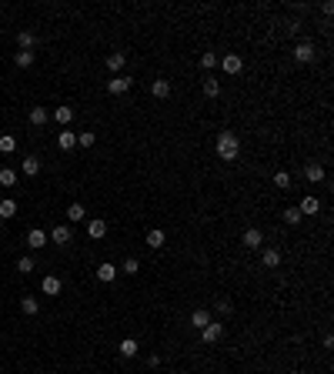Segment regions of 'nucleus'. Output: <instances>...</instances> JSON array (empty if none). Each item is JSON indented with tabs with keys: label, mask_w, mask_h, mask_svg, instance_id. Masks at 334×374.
Instances as JSON below:
<instances>
[{
	"label": "nucleus",
	"mask_w": 334,
	"mask_h": 374,
	"mask_svg": "<svg viewBox=\"0 0 334 374\" xmlns=\"http://www.w3.org/2000/svg\"><path fill=\"white\" fill-rule=\"evenodd\" d=\"M50 241H54V244H60V247H67L74 241V234H71V227H64V224H60V227H54V231H50Z\"/></svg>",
	"instance_id": "8"
},
{
	"label": "nucleus",
	"mask_w": 334,
	"mask_h": 374,
	"mask_svg": "<svg viewBox=\"0 0 334 374\" xmlns=\"http://www.w3.org/2000/svg\"><path fill=\"white\" fill-rule=\"evenodd\" d=\"M17 214V200H0V221Z\"/></svg>",
	"instance_id": "29"
},
{
	"label": "nucleus",
	"mask_w": 334,
	"mask_h": 374,
	"mask_svg": "<svg viewBox=\"0 0 334 374\" xmlns=\"http://www.w3.org/2000/svg\"><path fill=\"white\" fill-rule=\"evenodd\" d=\"M217 64L224 67V74H231V77H238V74L244 71V60H241V54H224Z\"/></svg>",
	"instance_id": "4"
},
{
	"label": "nucleus",
	"mask_w": 334,
	"mask_h": 374,
	"mask_svg": "<svg viewBox=\"0 0 334 374\" xmlns=\"http://www.w3.org/2000/svg\"><path fill=\"white\" fill-rule=\"evenodd\" d=\"M17 147V137H10V134H4L0 137V154H10Z\"/></svg>",
	"instance_id": "32"
},
{
	"label": "nucleus",
	"mask_w": 334,
	"mask_h": 374,
	"mask_svg": "<svg viewBox=\"0 0 334 374\" xmlns=\"http://www.w3.org/2000/svg\"><path fill=\"white\" fill-rule=\"evenodd\" d=\"M274 187H291V174H287V171H278V174H274Z\"/></svg>",
	"instance_id": "33"
},
{
	"label": "nucleus",
	"mask_w": 334,
	"mask_h": 374,
	"mask_svg": "<svg viewBox=\"0 0 334 374\" xmlns=\"http://www.w3.org/2000/svg\"><path fill=\"white\" fill-rule=\"evenodd\" d=\"M304 177H308L311 184H321V181H324V164H318V160H311L308 167H304Z\"/></svg>",
	"instance_id": "7"
},
{
	"label": "nucleus",
	"mask_w": 334,
	"mask_h": 374,
	"mask_svg": "<svg viewBox=\"0 0 334 374\" xmlns=\"http://www.w3.org/2000/svg\"><path fill=\"white\" fill-rule=\"evenodd\" d=\"M151 94L157 97V100H167V97H171V80H164V77H157L151 84Z\"/></svg>",
	"instance_id": "9"
},
{
	"label": "nucleus",
	"mask_w": 334,
	"mask_h": 374,
	"mask_svg": "<svg viewBox=\"0 0 334 374\" xmlns=\"http://www.w3.org/2000/svg\"><path fill=\"white\" fill-rule=\"evenodd\" d=\"M34 267H37V264H34V257H20V261H17V271H20V274H30Z\"/></svg>",
	"instance_id": "34"
},
{
	"label": "nucleus",
	"mask_w": 334,
	"mask_h": 374,
	"mask_svg": "<svg viewBox=\"0 0 334 374\" xmlns=\"http://www.w3.org/2000/svg\"><path fill=\"white\" fill-rule=\"evenodd\" d=\"M117 351H120V358H137V351H141V348H137L134 337H124V341L117 344Z\"/></svg>",
	"instance_id": "15"
},
{
	"label": "nucleus",
	"mask_w": 334,
	"mask_h": 374,
	"mask_svg": "<svg viewBox=\"0 0 334 374\" xmlns=\"http://www.w3.org/2000/svg\"><path fill=\"white\" fill-rule=\"evenodd\" d=\"M34 44H37V37H34L30 30H20V33H17V47H20V50H34Z\"/></svg>",
	"instance_id": "23"
},
{
	"label": "nucleus",
	"mask_w": 334,
	"mask_h": 374,
	"mask_svg": "<svg viewBox=\"0 0 334 374\" xmlns=\"http://www.w3.org/2000/svg\"><path fill=\"white\" fill-rule=\"evenodd\" d=\"M284 30H287V33H297V30H301V24H297V20H287Z\"/></svg>",
	"instance_id": "39"
},
{
	"label": "nucleus",
	"mask_w": 334,
	"mask_h": 374,
	"mask_svg": "<svg viewBox=\"0 0 334 374\" xmlns=\"http://www.w3.org/2000/svg\"><path fill=\"white\" fill-rule=\"evenodd\" d=\"M87 234H90V237H104V234H107V224H104L101 217H97V221H90V224H87Z\"/></svg>",
	"instance_id": "26"
},
{
	"label": "nucleus",
	"mask_w": 334,
	"mask_h": 374,
	"mask_svg": "<svg viewBox=\"0 0 334 374\" xmlns=\"http://www.w3.org/2000/svg\"><path fill=\"white\" fill-rule=\"evenodd\" d=\"M261 241H264V234L257 231V227H247L244 237H241V244H244L247 251H261Z\"/></svg>",
	"instance_id": "5"
},
{
	"label": "nucleus",
	"mask_w": 334,
	"mask_h": 374,
	"mask_svg": "<svg viewBox=\"0 0 334 374\" xmlns=\"http://www.w3.org/2000/svg\"><path fill=\"white\" fill-rule=\"evenodd\" d=\"M14 184H17V174L10 167H4L0 171V187H14Z\"/></svg>",
	"instance_id": "30"
},
{
	"label": "nucleus",
	"mask_w": 334,
	"mask_h": 374,
	"mask_svg": "<svg viewBox=\"0 0 334 374\" xmlns=\"http://www.w3.org/2000/svg\"><path fill=\"white\" fill-rule=\"evenodd\" d=\"M0 227H4V221H0Z\"/></svg>",
	"instance_id": "41"
},
{
	"label": "nucleus",
	"mask_w": 334,
	"mask_h": 374,
	"mask_svg": "<svg viewBox=\"0 0 334 374\" xmlns=\"http://www.w3.org/2000/svg\"><path fill=\"white\" fill-rule=\"evenodd\" d=\"M74 144H77V134H74V130H60V134H57V147H60V151H74Z\"/></svg>",
	"instance_id": "11"
},
{
	"label": "nucleus",
	"mask_w": 334,
	"mask_h": 374,
	"mask_svg": "<svg viewBox=\"0 0 334 374\" xmlns=\"http://www.w3.org/2000/svg\"><path fill=\"white\" fill-rule=\"evenodd\" d=\"M27 244H30L34 251H40V247H47V234L40 231V227H34V231L27 234Z\"/></svg>",
	"instance_id": "17"
},
{
	"label": "nucleus",
	"mask_w": 334,
	"mask_h": 374,
	"mask_svg": "<svg viewBox=\"0 0 334 374\" xmlns=\"http://www.w3.org/2000/svg\"><path fill=\"white\" fill-rule=\"evenodd\" d=\"M164 244H167V237H164V231H160V227L147 231V247H151V251H157V247H164Z\"/></svg>",
	"instance_id": "20"
},
{
	"label": "nucleus",
	"mask_w": 334,
	"mask_h": 374,
	"mask_svg": "<svg viewBox=\"0 0 334 374\" xmlns=\"http://www.w3.org/2000/svg\"><path fill=\"white\" fill-rule=\"evenodd\" d=\"M221 337H224V324H221V321H211L207 327H201V341H204V344H217Z\"/></svg>",
	"instance_id": "3"
},
{
	"label": "nucleus",
	"mask_w": 334,
	"mask_h": 374,
	"mask_svg": "<svg viewBox=\"0 0 334 374\" xmlns=\"http://www.w3.org/2000/svg\"><path fill=\"white\" fill-rule=\"evenodd\" d=\"M0 374H4V367H0Z\"/></svg>",
	"instance_id": "40"
},
{
	"label": "nucleus",
	"mask_w": 334,
	"mask_h": 374,
	"mask_svg": "<svg viewBox=\"0 0 334 374\" xmlns=\"http://www.w3.org/2000/svg\"><path fill=\"white\" fill-rule=\"evenodd\" d=\"M217 314H231V301H217Z\"/></svg>",
	"instance_id": "38"
},
{
	"label": "nucleus",
	"mask_w": 334,
	"mask_h": 374,
	"mask_svg": "<svg viewBox=\"0 0 334 374\" xmlns=\"http://www.w3.org/2000/svg\"><path fill=\"white\" fill-rule=\"evenodd\" d=\"M104 64H107V71H120V67L127 64V54H124V50H114V54H107Z\"/></svg>",
	"instance_id": "13"
},
{
	"label": "nucleus",
	"mask_w": 334,
	"mask_h": 374,
	"mask_svg": "<svg viewBox=\"0 0 334 374\" xmlns=\"http://www.w3.org/2000/svg\"><path fill=\"white\" fill-rule=\"evenodd\" d=\"M94 141H97L94 130H80V134H77V144H80V147H94Z\"/></svg>",
	"instance_id": "31"
},
{
	"label": "nucleus",
	"mask_w": 334,
	"mask_h": 374,
	"mask_svg": "<svg viewBox=\"0 0 334 374\" xmlns=\"http://www.w3.org/2000/svg\"><path fill=\"white\" fill-rule=\"evenodd\" d=\"M201 67H204V71L217 67V54H211V50H207V54H201Z\"/></svg>",
	"instance_id": "36"
},
{
	"label": "nucleus",
	"mask_w": 334,
	"mask_h": 374,
	"mask_svg": "<svg viewBox=\"0 0 334 374\" xmlns=\"http://www.w3.org/2000/svg\"><path fill=\"white\" fill-rule=\"evenodd\" d=\"M297 211H301V214H318V211H321V200L314 197V194H308V197L297 204Z\"/></svg>",
	"instance_id": "14"
},
{
	"label": "nucleus",
	"mask_w": 334,
	"mask_h": 374,
	"mask_svg": "<svg viewBox=\"0 0 334 374\" xmlns=\"http://www.w3.org/2000/svg\"><path fill=\"white\" fill-rule=\"evenodd\" d=\"M211 321H214V318H211V311H204V308H197V311L191 314V324L197 327V331H201V327H207Z\"/></svg>",
	"instance_id": "18"
},
{
	"label": "nucleus",
	"mask_w": 334,
	"mask_h": 374,
	"mask_svg": "<svg viewBox=\"0 0 334 374\" xmlns=\"http://www.w3.org/2000/svg\"><path fill=\"white\" fill-rule=\"evenodd\" d=\"M14 64L20 67V71L34 67V50H17V54H14Z\"/></svg>",
	"instance_id": "21"
},
{
	"label": "nucleus",
	"mask_w": 334,
	"mask_h": 374,
	"mask_svg": "<svg viewBox=\"0 0 334 374\" xmlns=\"http://www.w3.org/2000/svg\"><path fill=\"white\" fill-rule=\"evenodd\" d=\"M30 124L34 127H44L47 124V107H30Z\"/></svg>",
	"instance_id": "24"
},
{
	"label": "nucleus",
	"mask_w": 334,
	"mask_h": 374,
	"mask_svg": "<svg viewBox=\"0 0 334 374\" xmlns=\"http://www.w3.org/2000/svg\"><path fill=\"white\" fill-rule=\"evenodd\" d=\"M238 154H241L238 134H231V130H221V134H217V157H221V160H238Z\"/></svg>",
	"instance_id": "1"
},
{
	"label": "nucleus",
	"mask_w": 334,
	"mask_h": 374,
	"mask_svg": "<svg viewBox=\"0 0 334 374\" xmlns=\"http://www.w3.org/2000/svg\"><path fill=\"white\" fill-rule=\"evenodd\" d=\"M120 271H127V274H137V271H141V261H137V257H127V261L120 264Z\"/></svg>",
	"instance_id": "35"
},
{
	"label": "nucleus",
	"mask_w": 334,
	"mask_h": 374,
	"mask_svg": "<svg viewBox=\"0 0 334 374\" xmlns=\"http://www.w3.org/2000/svg\"><path fill=\"white\" fill-rule=\"evenodd\" d=\"M114 278H117V267H114V264H101V267H97V281H101V284H111Z\"/></svg>",
	"instance_id": "19"
},
{
	"label": "nucleus",
	"mask_w": 334,
	"mask_h": 374,
	"mask_svg": "<svg viewBox=\"0 0 334 374\" xmlns=\"http://www.w3.org/2000/svg\"><path fill=\"white\" fill-rule=\"evenodd\" d=\"M20 311H24L27 318H34V314H37V301H34L30 294H27V297H20Z\"/></svg>",
	"instance_id": "28"
},
{
	"label": "nucleus",
	"mask_w": 334,
	"mask_h": 374,
	"mask_svg": "<svg viewBox=\"0 0 334 374\" xmlns=\"http://www.w3.org/2000/svg\"><path fill=\"white\" fill-rule=\"evenodd\" d=\"M130 87H134V80H130V77H120V74L107 80V90H111V94H127Z\"/></svg>",
	"instance_id": "6"
},
{
	"label": "nucleus",
	"mask_w": 334,
	"mask_h": 374,
	"mask_svg": "<svg viewBox=\"0 0 334 374\" xmlns=\"http://www.w3.org/2000/svg\"><path fill=\"white\" fill-rule=\"evenodd\" d=\"M261 264H264V267H278V264H281V251L264 247V251H261Z\"/></svg>",
	"instance_id": "16"
},
{
	"label": "nucleus",
	"mask_w": 334,
	"mask_h": 374,
	"mask_svg": "<svg viewBox=\"0 0 334 374\" xmlns=\"http://www.w3.org/2000/svg\"><path fill=\"white\" fill-rule=\"evenodd\" d=\"M301 217H304V214L297 211V207H287V211H284V221H287V224H301Z\"/></svg>",
	"instance_id": "37"
},
{
	"label": "nucleus",
	"mask_w": 334,
	"mask_h": 374,
	"mask_svg": "<svg viewBox=\"0 0 334 374\" xmlns=\"http://www.w3.org/2000/svg\"><path fill=\"white\" fill-rule=\"evenodd\" d=\"M294 60L297 64H314V60H318V50H314L311 40H301V44L294 47Z\"/></svg>",
	"instance_id": "2"
},
{
	"label": "nucleus",
	"mask_w": 334,
	"mask_h": 374,
	"mask_svg": "<svg viewBox=\"0 0 334 374\" xmlns=\"http://www.w3.org/2000/svg\"><path fill=\"white\" fill-rule=\"evenodd\" d=\"M54 120H57V124H71V120H74V107H57Z\"/></svg>",
	"instance_id": "27"
},
{
	"label": "nucleus",
	"mask_w": 334,
	"mask_h": 374,
	"mask_svg": "<svg viewBox=\"0 0 334 374\" xmlns=\"http://www.w3.org/2000/svg\"><path fill=\"white\" fill-rule=\"evenodd\" d=\"M40 287H44V294L57 297V294H60V287H64V284H60V278H54V274H47V278L40 281Z\"/></svg>",
	"instance_id": "12"
},
{
	"label": "nucleus",
	"mask_w": 334,
	"mask_h": 374,
	"mask_svg": "<svg viewBox=\"0 0 334 374\" xmlns=\"http://www.w3.org/2000/svg\"><path fill=\"white\" fill-rule=\"evenodd\" d=\"M67 217H71L74 224H80L84 217H87V211H84V204H71V207H67Z\"/></svg>",
	"instance_id": "25"
},
{
	"label": "nucleus",
	"mask_w": 334,
	"mask_h": 374,
	"mask_svg": "<svg viewBox=\"0 0 334 374\" xmlns=\"http://www.w3.org/2000/svg\"><path fill=\"white\" fill-rule=\"evenodd\" d=\"M201 90H204V97H207V100H214V97H221V84H217L214 77H207V80H204V87H201Z\"/></svg>",
	"instance_id": "22"
},
{
	"label": "nucleus",
	"mask_w": 334,
	"mask_h": 374,
	"mask_svg": "<svg viewBox=\"0 0 334 374\" xmlns=\"http://www.w3.org/2000/svg\"><path fill=\"white\" fill-rule=\"evenodd\" d=\"M20 171H24V177H37V174H40V157H37V154H30V157H24V164H20Z\"/></svg>",
	"instance_id": "10"
}]
</instances>
